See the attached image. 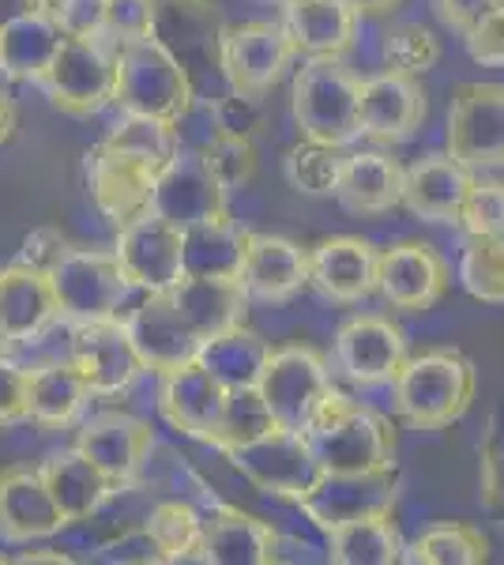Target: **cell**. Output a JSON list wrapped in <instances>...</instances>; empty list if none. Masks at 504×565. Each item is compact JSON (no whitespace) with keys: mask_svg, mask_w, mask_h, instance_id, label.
I'll return each instance as SVG.
<instances>
[{"mask_svg":"<svg viewBox=\"0 0 504 565\" xmlns=\"http://www.w3.org/2000/svg\"><path fill=\"white\" fill-rule=\"evenodd\" d=\"M396 412L415 430H448L471 412L479 396V370L455 348H433L403 362L392 381Z\"/></svg>","mask_w":504,"mask_h":565,"instance_id":"obj_1","label":"cell"},{"mask_svg":"<svg viewBox=\"0 0 504 565\" xmlns=\"http://www.w3.org/2000/svg\"><path fill=\"white\" fill-rule=\"evenodd\" d=\"M309 437V449L320 471L332 476H365V471H396V430L377 407L335 392L320 412Z\"/></svg>","mask_w":504,"mask_h":565,"instance_id":"obj_2","label":"cell"},{"mask_svg":"<svg viewBox=\"0 0 504 565\" xmlns=\"http://www.w3.org/2000/svg\"><path fill=\"white\" fill-rule=\"evenodd\" d=\"M114 65H117L114 106L121 114H143L178 125L196 106V87H192L189 72L178 65V57L154 34L117 42Z\"/></svg>","mask_w":504,"mask_h":565,"instance_id":"obj_3","label":"cell"},{"mask_svg":"<svg viewBox=\"0 0 504 565\" xmlns=\"http://www.w3.org/2000/svg\"><path fill=\"white\" fill-rule=\"evenodd\" d=\"M357 87L362 76L343 57H305L290 84V114L305 140L346 143L357 140Z\"/></svg>","mask_w":504,"mask_h":565,"instance_id":"obj_4","label":"cell"},{"mask_svg":"<svg viewBox=\"0 0 504 565\" xmlns=\"http://www.w3.org/2000/svg\"><path fill=\"white\" fill-rule=\"evenodd\" d=\"M256 388H260L275 426L294 434L313 430L320 412L332 404V396L339 392L324 354L301 348V343H290V348L279 351L271 348V359L264 366L260 381H256Z\"/></svg>","mask_w":504,"mask_h":565,"instance_id":"obj_5","label":"cell"},{"mask_svg":"<svg viewBox=\"0 0 504 565\" xmlns=\"http://www.w3.org/2000/svg\"><path fill=\"white\" fill-rule=\"evenodd\" d=\"M50 279L64 324L121 317V309L132 298V282L125 279L114 249H72L68 245L53 260Z\"/></svg>","mask_w":504,"mask_h":565,"instance_id":"obj_6","label":"cell"},{"mask_svg":"<svg viewBox=\"0 0 504 565\" xmlns=\"http://www.w3.org/2000/svg\"><path fill=\"white\" fill-rule=\"evenodd\" d=\"M298 61L294 39L282 23L249 20V23H226L223 42H218V72L234 95L264 98L279 79L287 76Z\"/></svg>","mask_w":504,"mask_h":565,"instance_id":"obj_7","label":"cell"},{"mask_svg":"<svg viewBox=\"0 0 504 565\" xmlns=\"http://www.w3.org/2000/svg\"><path fill=\"white\" fill-rule=\"evenodd\" d=\"M114 84L117 65L109 39H64L39 87L61 114L95 117L114 106Z\"/></svg>","mask_w":504,"mask_h":565,"instance_id":"obj_8","label":"cell"},{"mask_svg":"<svg viewBox=\"0 0 504 565\" xmlns=\"http://www.w3.org/2000/svg\"><path fill=\"white\" fill-rule=\"evenodd\" d=\"M444 148L471 174L504 170V84H460L448 106Z\"/></svg>","mask_w":504,"mask_h":565,"instance_id":"obj_9","label":"cell"},{"mask_svg":"<svg viewBox=\"0 0 504 565\" xmlns=\"http://www.w3.org/2000/svg\"><path fill=\"white\" fill-rule=\"evenodd\" d=\"M223 457L230 460V468L245 482H253L256 490L282 501H298L320 476V463L313 449H309V437L282 430V426H275V430L256 437V441L234 445Z\"/></svg>","mask_w":504,"mask_h":565,"instance_id":"obj_10","label":"cell"},{"mask_svg":"<svg viewBox=\"0 0 504 565\" xmlns=\"http://www.w3.org/2000/svg\"><path fill=\"white\" fill-rule=\"evenodd\" d=\"M148 212L167 218L178 231L230 212V193L215 178L204 148H178V154L154 174Z\"/></svg>","mask_w":504,"mask_h":565,"instance_id":"obj_11","label":"cell"},{"mask_svg":"<svg viewBox=\"0 0 504 565\" xmlns=\"http://www.w3.org/2000/svg\"><path fill=\"white\" fill-rule=\"evenodd\" d=\"M407 332L384 313H354L335 332V370L354 388L392 385L407 362Z\"/></svg>","mask_w":504,"mask_h":565,"instance_id":"obj_12","label":"cell"},{"mask_svg":"<svg viewBox=\"0 0 504 565\" xmlns=\"http://www.w3.org/2000/svg\"><path fill=\"white\" fill-rule=\"evenodd\" d=\"M114 257L121 264L125 279L140 295H170L185 276L181 260V231L154 212L136 215L132 223L117 226Z\"/></svg>","mask_w":504,"mask_h":565,"instance_id":"obj_13","label":"cell"},{"mask_svg":"<svg viewBox=\"0 0 504 565\" xmlns=\"http://www.w3.org/2000/svg\"><path fill=\"white\" fill-rule=\"evenodd\" d=\"M68 359L76 362L87 377L95 399L121 396L140 381L143 362L132 348L125 317H106V321L68 324Z\"/></svg>","mask_w":504,"mask_h":565,"instance_id":"obj_14","label":"cell"},{"mask_svg":"<svg viewBox=\"0 0 504 565\" xmlns=\"http://www.w3.org/2000/svg\"><path fill=\"white\" fill-rule=\"evenodd\" d=\"M429 117V95L418 76H403V72H377V76L362 79L357 87V136L392 148L410 136Z\"/></svg>","mask_w":504,"mask_h":565,"instance_id":"obj_15","label":"cell"},{"mask_svg":"<svg viewBox=\"0 0 504 565\" xmlns=\"http://www.w3.org/2000/svg\"><path fill=\"white\" fill-rule=\"evenodd\" d=\"M76 449L87 460H95L117 482V490H128L140 482L143 468H148L154 452V430L148 418L109 407V412H95L79 423Z\"/></svg>","mask_w":504,"mask_h":565,"instance_id":"obj_16","label":"cell"},{"mask_svg":"<svg viewBox=\"0 0 504 565\" xmlns=\"http://www.w3.org/2000/svg\"><path fill=\"white\" fill-rule=\"evenodd\" d=\"M452 268L429 242H396L380 249L377 295L399 313H426L448 295Z\"/></svg>","mask_w":504,"mask_h":565,"instance_id":"obj_17","label":"cell"},{"mask_svg":"<svg viewBox=\"0 0 504 565\" xmlns=\"http://www.w3.org/2000/svg\"><path fill=\"white\" fill-rule=\"evenodd\" d=\"M294 505L313 521L320 532L351 524L357 516L392 513L396 509V471H365V476H332L320 471L313 487Z\"/></svg>","mask_w":504,"mask_h":565,"instance_id":"obj_18","label":"cell"},{"mask_svg":"<svg viewBox=\"0 0 504 565\" xmlns=\"http://www.w3.org/2000/svg\"><path fill=\"white\" fill-rule=\"evenodd\" d=\"M61 324V306L45 268L15 260L0 268V351L26 348Z\"/></svg>","mask_w":504,"mask_h":565,"instance_id":"obj_19","label":"cell"},{"mask_svg":"<svg viewBox=\"0 0 504 565\" xmlns=\"http://www.w3.org/2000/svg\"><path fill=\"white\" fill-rule=\"evenodd\" d=\"M226 392L230 388H226L204 362H189V366H181V370L162 373L154 404H159V415L170 430H178L181 437H192V441L211 445L218 423H223Z\"/></svg>","mask_w":504,"mask_h":565,"instance_id":"obj_20","label":"cell"},{"mask_svg":"<svg viewBox=\"0 0 504 565\" xmlns=\"http://www.w3.org/2000/svg\"><path fill=\"white\" fill-rule=\"evenodd\" d=\"M380 249L354 234H335L309 249V287L335 306H362L377 295Z\"/></svg>","mask_w":504,"mask_h":565,"instance_id":"obj_21","label":"cell"},{"mask_svg":"<svg viewBox=\"0 0 504 565\" xmlns=\"http://www.w3.org/2000/svg\"><path fill=\"white\" fill-rule=\"evenodd\" d=\"M125 324L143 362V373H154V377L196 362L200 348H204V340L181 321L170 295H143V302L125 317Z\"/></svg>","mask_w":504,"mask_h":565,"instance_id":"obj_22","label":"cell"},{"mask_svg":"<svg viewBox=\"0 0 504 565\" xmlns=\"http://www.w3.org/2000/svg\"><path fill=\"white\" fill-rule=\"evenodd\" d=\"M223 15L215 0H159L154 39L178 57L196 87V72H218V42H223Z\"/></svg>","mask_w":504,"mask_h":565,"instance_id":"obj_23","label":"cell"},{"mask_svg":"<svg viewBox=\"0 0 504 565\" xmlns=\"http://www.w3.org/2000/svg\"><path fill=\"white\" fill-rule=\"evenodd\" d=\"M237 282L245 287L249 302L282 306L298 298L309 287V249L282 234H256L245 238V260L237 271Z\"/></svg>","mask_w":504,"mask_h":565,"instance_id":"obj_24","label":"cell"},{"mask_svg":"<svg viewBox=\"0 0 504 565\" xmlns=\"http://www.w3.org/2000/svg\"><path fill=\"white\" fill-rule=\"evenodd\" d=\"M159 170L148 162L132 159V154L109 148L103 140L98 148L87 151V189L95 207L103 212L114 226L132 223L136 215H143L151 207V189Z\"/></svg>","mask_w":504,"mask_h":565,"instance_id":"obj_25","label":"cell"},{"mask_svg":"<svg viewBox=\"0 0 504 565\" xmlns=\"http://www.w3.org/2000/svg\"><path fill=\"white\" fill-rule=\"evenodd\" d=\"M68 521L53 501L39 468H15L0 471V540L4 543H39L61 535Z\"/></svg>","mask_w":504,"mask_h":565,"instance_id":"obj_26","label":"cell"},{"mask_svg":"<svg viewBox=\"0 0 504 565\" xmlns=\"http://www.w3.org/2000/svg\"><path fill=\"white\" fill-rule=\"evenodd\" d=\"M282 535L268 521L237 505H215L204 516V565H271L282 562Z\"/></svg>","mask_w":504,"mask_h":565,"instance_id":"obj_27","label":"cell"},{"mask_svg":"<svg viewBox=\"0 0 504 565\" xmlns=\"http://www.w3.org/2000/svg\"><path fill=\"white\" fill-rule=\"evenodd\" d=\"M95 399L87 377L72 359H50L26 370V423L42 430H68Z\"/></svg>","mask_w":504,"mask_h":565,"instance_id":"obj_28","label":"cell"},{"mask_svg":"<svg viewBox=\"0 0 504 565\" xmlns=\"http://www.w3.org/2000/svg\"><path fill=\"white\" fill-rule=\"evenodd\" d=\"M39 471H42L45 487H50L53 501H57V509L64 513V521H68V527L79 521H90V516L117 494V482L109 479L95 460H87L76 445L61 452H50V457L39 463Z\"/></svg>","mask_w":504,"mask_h":565,"instance_id":"obj_29","label":"cell"},{"mask_svg":"<svg viewBox=\"0 0 504 565\" xmlns=\"http://www.w3.org/2000/svg\"><path fill=\"white\" fill-rule=\"evenodd\" d=\"M474 174L452 154H426L403 174V207L426 223H455Z\"/></svg>","mask_w":504,"mask_h":565,"instance_id":"obj_30","label":"cell"},{"mask_svg":"<svg viewBox=\"0 0 504 565\" xmlns=\"http://www.w3.org/2000/svg\"><path fill=\"white\" fill-rule=\"evenodd\" d=\"M282 26L294 39L298 57H346L357 39V15L346 0H290Z\"/></svg>","mask_w":504,"mask_h":565,"instance_id":"obj_31","label":"cell"},{"mask_svg":"<svg viewBox=\"0 0 504 565\" xmlns=\"http://www.w3.org/2000/svg\"><path fill=\"white\" fill-rule=\"evenodd\" d=\"M403 167L388 151H354L343 162L335 200L351 215H384L403 204Z\"/></svg>","mask_w":504,"mask_h":565,"instance_id":"obj_32","label":"cell"},{"mask_svg":"<svg viewBox=\"0 0 504 565\" xmlns=\"http://www.w3.org/2000/svg\"><path fill=\"white\" fill-rule=\"evenodd\" d=\"M181 321H185L200 340L226 332L234 324H245L249 317V295L237 279H207V276H181L170 290Z\"/></svg>","mask_w":504,"mask_h":565,"instance_id":"obj_33","label":"cell"},{"mask_svg":"<svg viewBox=\"0 0 504 565\" xmlns=\"http://www.w3.org/2000/svg\"><path fill=\"white\" fill-rule=\"evenodd\" d=\"M64 42V31L50 8L0 26V72L20 84H42Z\"/></svg>","mask_w":504,"mask_h":565,"instance_id":"obj_34","label":"cell"},{"mask_svg":"<svg viewBox=\"0 0 504 565\" xmlns=\"http://www.w3.org/2000/svg\"><path fill=\"white\" fill-rule=\"evenodd\" d=\"M245 238H249V231H242V226L230 218V212L181 231V260H185V276L237 279L242 260H245Z\"/></svg>","mask_w":504,"mask_h":565,"instance_id":"obj_35","label":"cell"},{"mask_svg":"<svg viewBox=\"0 0 504 565\" xmlns=\"http://www.w3.org/2000/svg\"><path fill=\"white\" fill-rule=\"evenodd\" d=\"M328 540V562L335 565H399L403 543L392 513L357 516L351 524H339L324 535Z\"/></svg>","mask_w":504,"mask_h":565,"instance_id":"obj_36","label":"cell"},{"mask_svg":"<svg viewBox=\"0 0 504 565\" xmlns=\"http://www.w3.org/2000/svg\"><path fill=\"white\" fill-rule=\"evenodd\" d=\"M268 359H271V343L264 340L256 328L234 324V328H226V332L204 340L196 362H204L226 388H242V385H256V381H260Z\"/></svg>","mask_w":504,"mask_h":565,"instance_id":"obj_37","label":"cell"},{"mask_svg":"<svg viewBox=\"0 0 504 565\" xmlns=\"http://www.w3.org/2000/svg\"><path fill=\"white\" fill-rule=\"evenodd\" d=\"M485 558H490V540L482 535V527L460 521L426 527L403 551V562L415 565H482Z\"/></svg>","mask_w":504,"mask_h":565,"instance_id":"obj_38","label":"cell"},{"mask_svg":"<svg viewBox=\"0 0 504 565\" xmlns=\"http://www.w3.org/2000/svg\"><path fill=\"white\" fill-rule=\"evenodd\" d=\"M148 532L159 540L167 565L204 562V513L192 501H159L148 516Z\"/></svg>","mask_w":504,"mask_h":565,"instance_id":"obj_39","label":"cell"},{"mask_svg":"<svg viewBox=\"0 0 504 565\" xmlns=\"http://www.w3.org/2000/svg\"><path fill=\"white\" fill-rule=\"evenodd\" d=\"M343 162H346L343 148L301 136V143H294V148L287 151V159H282V174H287L290 189H298L301 196L328 200V196H335V189H339Z\"/></svg>","mask_w":504,"mask_h":565,"instance_id":"obj_40","label":"cell"},{"mask_svg":"<svg viewBox=\"0 0 504 565\" xmlns=\"http://www.w3.org/2000/svg\"><path fill=\"white\" fill-rule=\"evenodd\" d=\"M460 282L474 302L504 306V234H467Z\"/></svg>","mask_w":504,"mask_h":565,"instance_id":"obj_41","label":"cell"},{"mask_svg":"<svg viewBox=\"0 0 504 565\" xmlns=\"http://www.w3.org/2000/svg\"><path fill=\"white\" fill-rule=\"evenodd\" d=\"M106 143L117 151H125V154H132V159L148 162V167H154V170L167 167L181 148L173 121H159V117H143V114L117 117V125L109 129Z\"/></svg>","mask_w":504,"mask_h":565,"instance_id":"obj_42","label":"cell"},{"mask_svg":"<svg viewBox=\"0 0 504 565\" xmlns=\"http://www.w3.org/2000/svg\"><path fill=\"white\" fill-rule=\"evenodd\" d=\"M268 430H275V418L264 404L260 388L256 385H242V388H230L226 392V407H223V423H218L215 437H211V449L226 452L234 445H245V441H256Z\"/></svg>","mask_w":504,"mask_h":565,"instance_id":"obj_43","label":"cell"},{"mask_svg":"<svg viewBox=\"0 0 504 565\" xmlns=\"http://www.w3.org/2000/svg\"><path fill=\"white\" fill-rule=\"evenodd\" d=\"M380 61L388 72H403V76L421 79L441 61V42L421 23H392L380 39Z\"/></svg>","mask_w":504,"mask_h":565,"instance_id":"obj_44","label":"cell"},{"mask_svg":"<svg viewBox=\"0 0 504 565\" xmlns=\"http://www.w3.org/2000/svg\"><path fill=\"white\" fill-rule=\"evenodd\" d=\"M204 154L226 193H237V189H245L256 178V143L249 132L215 129L204 143Z\"/></svg>","mask_w":504,"mask_h":565,"instance_id":"obj_45","label":"cell"},{"mask_svg":"<svg viewBox=\"0 0 504 565\" xmlns=\"http://www.w3.org/2000/svg\"><path fill=\"white\" fill-rule=\"evenodd\" d=\"M463 234H504V181L490 174H474L455 215Z\"/></svg>","mask_w":504,"mask_h":565,"instance_id":"obj_46","label":"cell"},{"mask_svg":"<svg viewBox=\"0 0 504 565\" xmlns=\"http://www.w3.org/2000/svg\"><path fill=\"white\" fill-rule=\"evenodd\" d=\"M154 15L159 0H106V39L109 42H132L154 34Z\"/></svg>","mask_w":504,"mask_h":565,"instance_id":"obj_47","label":"cell"},{"mask_svg":"<svg viewBox=\"0 0 504 565\" xmlns=\"http://www.w3.org/2000/svg\"><path fill=\"white\" fill-rule=\"evenodd\" d=\"M479 487L482 501L504 524V426H490L485 441L479 445Z\"/></svg>","mask_w":504,"mask_h":565,"instance_id":"obj_48","label":"cell"},{"mask_svg":"<svg viewBox=\"0 0 504 565\" xmlns=\"http://www.w3.org/2000/svg\"><path fill=\"white\" fill-rule=\"evenodd\" d=\"M50 12L64 39H106V0H53Z\"/></svg>","mask_w":504,"mask_h":565,"instance_id":"obj_49","label":"cell"},{"mask_svg":"<svg viewBox=\"0 0 504 565\" xmlns=\"http://www.w3.org/2000/svg\"><path fill=\"white\" fill-rule=\"evenodd\" d=\"M463 45L474 65L482 68H504V4L485 12L471 31H463Z\"/></svg>","mask_w":504,"mask_h":565,"instance_id":"obj_50","label":"cell"},{"mask_svg":"<svg viewBox=\"0 0 504 565\" xmlns=\"http://www.w3.org/2000/svg\"><path fill=\"white\" fill-rule=\"evenodd\" d=\"M26 423V370L0 351V426Z\"/></svg>","mask_w":504,"mask_h":565,"instance_id":"obj_51","label":"cell"},{"mask_svg":"<svg viewBox=\"0 0 504 565\" xmlns=\"http://www.w3.org/2000/svg\"><path fill=\"white\" fill-rule=\"evenodd\" d=\"M106 562H136V565H167V554H162L159 540L148 532V524L143 527H132V532H125L121 540H114L103 551Z\"/></svg>","mask_w":504,"mask_h":565,"instance_id":"obj_52","label":"cell"},{"mask_svg":"<svg viewBox=\"0 0 504 565\" xmlns=\"http://www.w3.org/2000/svg\"><path fill=\"white\" fill-rule=\"evenodd\" d=\"M497 4H504V0H433V12L444 26H452V31L463 34V31H471L485 12H493Z\"/></svg>","mask_w":504,"mask_h":565,"instance_id":"obj_53","label":"cell"},{"mask_svg":"<svg viewBox=\"0 0 504 565\" xmlns=\"http://www.w3.org/2000/svg\"><path fill=\"white\" fill-rule=\"evenodd\" d=\"M211 114H215L218 129H230V132H253V125L260 121V109H256V98L249 95H226L218 98L215 106H211Z\"/></svg>","mask_w":504,"mask_h":565,"instance_id":"obj_54","label":"cell"},{"mask_svg":"<svg viewBox=\"0 0 504 565\" xmlns=\"http://www.w3.org/2000/svg\"><path fill=\"white\" fill-rule=\"evenodd\" d=\"M64 249H68V245H64V238H61L57 231H34L31 238L23 242V257H20V260H26V264H34V268H45V271H50V268H53V260H57Z\"/></svg>","mask_w":504,"mask_h":565,"instance_id":"obj_55","label":"cell"},{"mask_svg":"<svg viewBox=\"0 0 504 565\" xmlns=\"http://www.w3.org/2000/svg\"><path fill=\"white\" fill-rule=\"evenodd\" d=\"M42 8H50V0H0V26L20 20V15L42 12Z\"/></svg>","mask_w":504,"mask_h":565,"instance_id":"obj_56","label":"cell"},{"mask_svg":"<svg viewBox=\"0 0 504 565\" xmlns=\"http://www.w3.org/2000/svg\"><path fill=\"white\" fill-rule=\"evenodd\" d=\"M346 8L357 20H377V15H388L392 8H399V0H346Z\"/></svg>","mask_w":504,"mask_h":565,"instance_id":"obj_57","label":"cell"},{"mask_svg":"<svg viewBox=\"0 0 504 565\" xmlns=\"http://www.w3.org/2000/svg\"><path fill=\"white\" fill-rule=\"evenodd\" d=\"M15 121H20V117H15L12 95H8V90H0V148H4V143L15 136Z\"/></svg>","mask_w":504,"mask_h":565,"instance_id":"obj_58","label":"cell"},{"mask_svg":"<svg viewBox=\"0 0 504 565\" xmlns=\"http://www.w3.org/2000/svg\"><path fill=\"white\" fill-rule=\"evenodd\" d=\"M20 562L23 565H42V562H50V565H72V554H61V551H26V554H20Z\"/></svg>","mask_w":504,"mask_h":565,"instance_id":"obj_59","label":"cell"},{"mask_svg":"<svg viewBox=\"0 0 504 565\" xmlns=\"http://www.w3.org/2000/svg\"><path fill=\"white\" fill-rule=\"evenodd\" d=\"M4 562H8V558H4V554H0V565H4Z\"/></svg>","mask_w":504,"mask_h":565,"instance_id":"obj_60","label":"cell"},{"mask_svg":"<svg viewBox=\"0 0 504 565\" xmlns=\"http://www.w3.org/2000/svg\"><path fill=\"white\" fill-rule=\"evenodd\" d=\"M279 4H290V0H279Z\"/></svg>","mask_w":504,"mask_h":565,"instance_id":"obj_61","label":"cell"},{"mask_svg":"<svg viewBox=\"0 0 504 565\" xmlns=\"http://www.w3.org/2000/svg\"><path fill=\"white\" fill-rule=\"evenodd\" d=\"M50 4H53V0H50Z\"/></svg>","mask_w":504,"mask_h":565,"instance_id":"obj_62","label":"cell"}]
</instances>
